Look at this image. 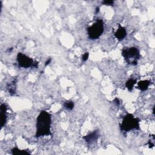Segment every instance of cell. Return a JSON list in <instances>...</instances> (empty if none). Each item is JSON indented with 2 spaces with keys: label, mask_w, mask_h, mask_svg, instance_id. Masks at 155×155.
Returning <instances> with one entry per match:
<instances>
[{
  "label": "cell",
  "mask_w": 155,
  "mask_h": 155,
  "mask_svg": "<svg viewBox=\"0 0 155 155\" xmlns=\"http://www.w3.org/2000/svg\"><path fill=\"white\" fill-rule=\"evenodd\" d=\"M51 117L49 113L45 110L41 111L36 118V137L51 135Z\"/></svg>",
  "instance_id": "6da1fadb"
},
{
  "label": "cell",
  "mask_w": 155,
  "mask_h": 155,
  "mask_svg": "<svg viewBox=\"0 0 155 155\" xmlns=\"http://www.w3.org/2000/svg\"><path fill=\"white\" fill-rule=\"evenodd\" d=\"M120 130L123 131L127 132L134 129H139V120L131 114H127L122 118L120 124Z\"/></svg>",
  "instance_id": "7a4b0ae2"
},
{
  "label": "cell",
  "mask_w": 155,
  "mask_h": 155,
  "mask_svg": "<svg viewBox=\"0 0 155 155\" xmlns=\"http://www.w3.org/2000/svg\"><path fill=\"white\" fill-rule=\"evenodd\" d=\"M122 55L125 61L130 65H136L140 58L139 50L136 47L125 48L122 50Z\"/></svg>",
  "instance_id": "3957f363"
},
{
  "label": "cell",
  "mask_w": 155,
  "mask_h": 155,
  "mask_svg": "<svg viewBox=\"0 0 155 155\" xmlns=\"http://www.w3.org/2000/svg\"><path fill=\"white\" fill-rule=\"evenodd\" d=\"M104 30V22L102 19H97L91 25L87 28L88 38L91 40L98 39Z\"/></svg>",
  "instance_id": "277c9868"
},
{
  "label": "cell",
  "mask_w": 155,
  "mask_h": 155,
  "mask_svg": "<svg viewBox=\"0 0 155 155\" xmlns=\"http://www.w3.org/2000/svg\"><path fill=\"white\" fill-rule=\"evenodd\" d=\"M16 61L19 67L28 68L30 67L38 68V62L22 53H18L16 56Z\"/></svg>",
  "instance_id": "5b68a950"
},
{
  "label": "cell",
  "mask_w": 155,
  "mask_h": 155,
  "mask_svg": "<svg viewBox=\"0 0 155 155\" xmlns=\"http://www.w3.org/2000/svg\"><path fill=\"white\" fill-rule=\"evenodd\" d=\"M99 136V131L98 130H95L93 132L90 133L84 136L83 139L88 143H91L95 142L96 140H97Z\"/></svg>",
  "instance_id": "8992f818"
},
{
  "label": "cell",
  "mask_w": 155,
  "mask_h": 155,
  "mask_svg": "<svg viewBox=\"0 0 155 155\" xmlns=\"http://www.w3.org/2000/svg\"><path fill=\"white\" fill-rule=\"evenodd\" d=\"M7 107L5 104L3 103L1 104L0 111H1V125L3 127L7 122Z\"/></svg>",
  "instance_id": "52a82bcc"
},
{
  "label": "cell",
  "mask_w": 155,
  "mask_h": 155,
  "mask_svg": "<svg viewBox=\"0 0 155 155\" xmlns=\"http://www.w3.org/2000/svg\"><path fill=\"white\" fill-rule=\"evenodd\" d=\"M114 36L119 41L123 40L127 36L126 29L124 27L119 25L114 33Z\"/></svg>",
  "instance_id": "ba28073f"
},
{
  "label": "cell",
  "mask_w": 155,
  "mask_h": 155,
  "mask_svg": "<svg viewBox=\"0 0 155 155\" xmlns=\"http://www.w3.org/2000/svg\"><path fill=\"white\" fill-rule=\"evenodd\" d=\"M150 85V81L148 80H143L140 81L137 83V87L141 91L147 90Z\"/></svg>",
  "instance_id": "9c48e42d"
},
{
  "label": "cell",
  "mask_w": 155,
  "mask_h": 155,
  "mask_svg": "<svg viewBox=\"0 0 155 155\" xmlns=\"http://www.w3.org/2000/svg\"><path fill=\"white\" fill-rule=\"evenodd\" d=\"M11 153L13 155H19V154H28L30 153L27 150H21L17 147H15L11 150Z\"/></svg>",
  "instance_id": "30bf717a"
},
{
  "label": "cell",
  "mask_w": 155,
  "mask_h": 155,
  "mask_svg": "<svg viewBox=\"0 0 155 155\" xmlns=\"http://www.w3.org/2000/svg\"><path fill=\"white\" fill-rule=\"evenodd\" d=\"M136 84V80L133 78H130L126 82L125 87L129 91H131Z\"/></svg>",
  "instance_id": "8fae6325"
},
{
  "label": "cell",
  "mask_w": 155,
  "mask_h": 155,
  "mask_svg": "<svg viewBox=\"0 0 155 155\" xmlns=\"http://www.w3.org/2000/svg\"><path fill=\"white\" fill-rule=\"evenodd\" d=\"M74 104L71 101H67L64 103V107L67 110H72L74 108Z\"/></svg>",
  "instance_id": "7c38bea8"
},
{
  "label": "cell",
  "mask_w": 155,
  "mask_h": 155,
  "mask_svg": "<svg viewBox=\"0 0 155 155\" xmlns=\"http://www.w3.org/2000/svg\"><path fill=\"white\" fill-rule=\"evenodd\" d=\"M114 1H107V0H105V1H103L102 2V4L104 5H113V4H114Z\"/></svg>",
  "instance_id": "4fadbf2b"
},
{
  "label": "cell",
  "mask_w": 155,
  "mask_h": 155,
  "mask_svg": "<svg viewBox=\"0 0 155 155\" xmlns=\"http://www.w3.org/2000/svg\"><path fill=\"white\" fill-rule=\"evenodd\" d=\"M88 57H89V53H88V52H85V53H84L83 55H82V61H84V62L87 61L88 60Z\"/></svg>",
  "instance_id": "5bb4252c"
},
{
  "label": "cell",
  "mask_w": 155,
  "mask_h": 155,
  "mask_svg": "<svg viewBox=\"0 0 155 155\" xmlns=\"http://www.w3.org/2000/svg\"><path fill=\"white\" fill-rule=\"evenodd\" d=\"M51 61V58H49V59H47V61L45 62V66H47V65H48L50 63V62Z\"/></svg>",
  "instance_id": "9a60e30c"
},
{
  "label": "cell",
  "mask_w": 155,
  "mask_h": 155,
  "mask_svg": "<svg viewBox=\"0 0 155 155\" xmlns=\"http://www.w3.org/2000/svg\"><path fill=\"white\" fill-rule=\"evenodd\" d=\"M99 12V7H96V10H95V13H98V12Z\"/></svg>",
  "instance_id": "2e32d148"
}]
</instances>
